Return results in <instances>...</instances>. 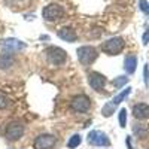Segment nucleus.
<instances>
[{
	"label": "nucleus",
	"instance_id": "f257e3e1",
	"mask_svg": "<svg viewBox=\"0 0 149 149\" xmlns=\"http://www.w3.org/2000/svg\"><path fill=\"white\" fill-rule=\"evenodd\" d=\"M76 54H78V60L81 61V64L90 66L97 58V49L94 46H81L78 48Z\"/></svg>",
	"mask_w": 149,
	"mask_h": 149
},
{
	"label": "nucleus",
	"instance_id": "f03ea898",
	"mask_svg": "<svg viewBox=\"0 0 149 149\" xmlns=\"http://www.w3.org/2000/svg\"><path fill=\"white\" fill-rule=\"evenodd\" d=\"M122 48H124V39L122 37H112V39L103 42L102 51L109 54V55H116L122 51Z\"/></svg>",
	"mask_w": 149,
	"mask_h": 149
},
{
	"label": "nucleus",
	"instance_id": "7ed1b4c3",
	"mask_svg": "<svg viewBox=\"0 0 149 149\" xmlns=\"http://www.w3.org/2000/svg\"><path fill=\"white\" fill-rule=\"evenodd\" d=\"M42 15L46 21H57L64 15V9L57 3H49V5H46L43 8Z\"/></svg>",
	"mask_w": 149,
	"mask_h": 149
},
{
	"label": "nucleus",
	"instance_id": "20e7f679",
	"mask_svg": "<svg viewBox=\"0 0 149 149\" xmlns=\"http://www.w3.org/2000/svg\"><path fill=\"white\" fill-rule=\"evenodd\" d=\"M46 55H48V60H49V63L54 64V66H60V64H63L66 58H67V54L64 49H61L58 46H51V48H48L46 49Z\"/></svg>",
	"mask_w": 149,
	"mask_h": 149
},
{
	"label": "nucleus",
	"instance_id": "39448f33",
	"mask_svg": "<svg viewBox=\"0 0 149 149\" xmlns=\"http://www.w3.org/2000/svg\"><path fill=\"white\" fill-rule=\"evenodd\" d=\"M91 106V102H90V97L88 95H84V94H79V95H74L73 100H72V107L74 112H86Z\"/></svg>",
	"mask_w": 149,
	"mask_h": 149
},
{
	"label": "nucleus",
	"instance_id": "423d86ee",
	"mask_svg": "<svg viewBox=\"0 0 149 149\" xmlns=\"http://www.w3.org/2000/svg\"><path fill=\"white\" fill-rule=\"evenodd\" d=\"M24 134V125L21 122H10L6 127V137L9 140H18Z\"/></svg>",
	"mask_w": 149,
	"mask_h": 149
},
{
	"label": "nucleus",
	"instance_id": "0eeeda50",
	"mask_svg": "<svg viewBox=\"0 0 149 149\" xmlns=\"http://www.w3.org/2000/svg\"><path fill=\"white\" fill-rule=\"evenodd\" d=\"M88 142L94 146H109V137L103 133V131H98V130H93L88 134Z\"/></svg>",
	"mask_w": 149,
	"mask_h": 149
},
{
	"label": "nucleus",
	"instance_id": "6e6552de",
	"mask_svg": "<svg viewBox=\"0 0 149 149\" xmlns=\"http://www.w3.org/2000/svg\"><path fill=\"white\" fill-rule=\"evenodd\" d=\"M24 48H26V43L18 40V39H12V37H10V39H5L2 42V49H3V51H6V52H9V54L22 51Z\"/></svg>",
	"mask_w": 149,
	"mask_h": 149
},
{
	"label": "nucleus",
	"instance_id": "1a4fd4ad",
	"mask_svg": "<svg viewBox=\"0 0 149 149\" xmlns=\"http://www.w3.org/2000/svg\"><path fill=\"white\" fill-rule=\"evenodd\" d=\"M55 137L51 134H42L34 140V149H51L55 145Z\"/></svg>",
	"mask_w": 149,
	"mask_h": 149
},
{
	"label": "nucleus",
	"instance_id": "9d476101",
	"mask_svg": "<svg viewBox=\"0 0 149 149\" xmlns=\"http://www.w3.org/2000/svg\"><path fill=\"white\" fill-rule=\"evenodd\" d=\"M88 82H90V85H91V88H93V90L100 91L103 86L106 85V78L103 76L102 73L93 72V73L88 74Z\"/></svg>",
	"mask_w": 149,
	"mask_h": 149
},
{
	"label": "nucleus",
	"instance_id": "9b49d317",
	"mask_svg": "<svg viewBox=\"0 0 149 149\" xmlns=\"http://www.w3.org/2000/svg\"><path fill=\"white\" fill-rule=\"evenodd\" d=\"M58 37L60 39H63L64 42H74L76 40V31H74L72 27H61L60 30H58Z\"/></svg>",
	"mask_w": 149,
	"mask_h": 149
},
{
	"label": "nucleus",
	"instance_id": "f8f14e48",
	"mask_svg": "<svg viewBox=\"0 0 149 149\" xmlns=\"http://www.w3.org/2000/svg\"><path fill=\"white\" fill-rule=\"evenodd\" d=\"M133 115L137 119H146L149 118V106L145 103H139L133 107Z\"/></svg>",
	"mask_w": 149,
	"mask_h": 149
},
{
	"label": "nucleus",
	"instance_id": "ddd939ff",
	"mask_svg": "<svg viewBox=\"0 0 149 149\" xmlns=\"http://www.w3.org/2000/svg\"><path fill=\"white\" fill-rule=\"evenodd\" d=\"M12 64H14V55H12V54L8 52V54H2V55H0V69L6 70Z\"/></svg>",
	"mask_w": 149,
	"mask_h": 149
},
{
	"label": "nucleus",
	"instance_id": "4468645a",
	"mask_svg": "<svg viewBox=\"0 0 149 149\" xmlns=\"http://www.w3.org/2000/svg\"><path fill=\"white\" fill-rule=\"evenodd\" d=\"M136 66H137V58H136L134 55H128L125 58V61H124V67H125L127 73H134Z\"/></svg>",
	"mask_w": 149,
	"mask_h": 149
},
{
	"label": "nucleus",
	"instance_id": "2eb2a0df",
	"mask_svg": "<svg viewBox=\"0 0 149 149\" xmlns=\"http://www.w3.org/2000/svg\"><path fill=\"white\" fill-rule=\"evenodd\" d=\"M81 145V136L79 134H74V136H72V137L69 139V142H67V146L70 148V149H73V148H78Z\"/></svg>",
	"mask_w": 149,
	"mask_h": 149
},
{
	"label": "nucleus",
	"instance_id": "dca6fc26",
	"mask_svg": "<svg viewBox=\"0 0 149 149\" xmlns=\"http://www.w3.org/2000/svg\"><path fill=\"white\" fill-rule=\"evenodd\" d=\"M130 90H131V88H125V90H124V91H122L121 94H118V95H116V97L113 98V100H112V103H113L115 106H116V104H119V103H121V102L124 100V98H125V97H127V95L130 94Z\"/></svg>",
	"mask_w": 149,
	"mask_h": 149
},
{
	"label": "nucleus",
	"instance_id": "f3484780",
	"mask_svg": "<svg viewBox=\"0 0 149 149\" xmlns=\"http://www.w3.org/2000/svg\"><path fill=\"white\" fill-rule=\"evenodd\" d=\"M113 110H115V104L110 102V103L104 104V107H103L102 112H103V115H104V116H110L112 113H113Z\"/></svg>",
	"mask_w": 149,
	"mask_h": 149
},
{
	"label": "nucleus",
	"instance_id": "a211bd4d",
	"mask_svg": "<svg viewBox=\"0 0 149 149\" xmlns=\"http://www.w3.org/2000/svg\"><path fill=\"white\" fill-rule=\"evenodd\" d=\"M134 133L139 136V137H143V136L148 133V128L145 125H142V124H137V125L134 127Z\"/></svg>",
	"mask_w": 149,
	"mask_h": 149
},
{
	"label": "nucleus",
	"instance_id": "6ab92c4d",
	"mask_svg": "<svg viewBox=\"0 0 149 149\" xmlns=\"http://www.w3.org/2000/svg\"><path fill=\"white\" fill-rule=\"evenodd\" d=\"M127 124V110L125 109H121L119 110V125L121 127H125Z\"/></svg>",
	"mask_w": 149,
	"mask_h": 149
},
{
	"label": "nucleus",
	"instance_id": "aec40b11",
	"mask_svg": "<svg viewBox=\"0 0 149 149\" xmlns=\"http://www.w3.org/2000/svg\"><path fill=\"white\" fill-rule=\"evenodd\" d=\"M139 5H140V10L145 12L146 15H149V3L146 0H139Z\"/></svg>",
	"mask_w": 149,
	"mask_h": 149
},
{
	"label": "nucleus",
	"instance_id": "412c9836",
	"mask_svg": "<svg viewBox=\"0 0 149 149\" xmlns=\"http://www.w3.org/2000/svg\"><path fill=\"white\" fill-rule=\"evenodd\" d=\"M127 82H128V78H125V76H119L118 79L113 81V85H115V86H122L124 84H127Z\"/></svg>",
	"mask_w": 149,
	"mask_h": 149
},
{
	"label": "nucleus",
	"instance_id": "4be33fe9",
	"mask_svg": "<svg viewBox=\"0 0 149 149\" xmlns=\"http://www.w3.org/2000/svg\"><path fill=\"white\" fill-rule=\"evenodd\" d=\"M8 106V100H6V97L0 94V109H5Z\"/></svg>",
	"mask_w": 149,
	"mask_h": 149
},
{
	"label": "nucleus",
	"instance_id": "5701e85b",
	"mask_svg": "<svg viewBox=\"0 0 149 149\" xmlns=\"http://www.w3.org/2000/svg\"><path fill=\"white\" fill-rule=\"evenodd\" d=\"M149 43V29H146L145 34H143V45H148Z\"/></svg>",
	"mask_w": 149,
	"mask_h": 149
}]
</instances>
